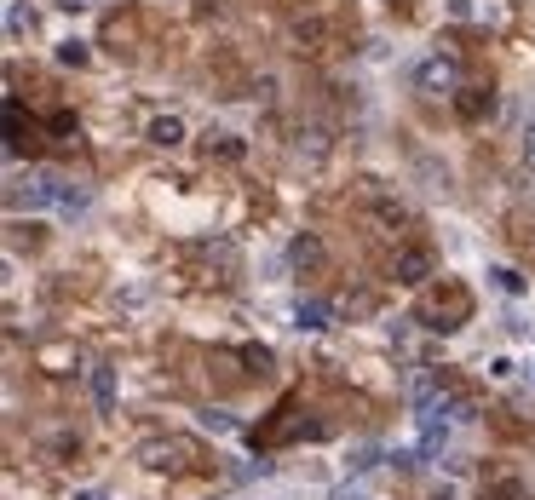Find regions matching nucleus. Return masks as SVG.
I'll use <instances>...</instances> for the list:
<instances>
[{
  "mask_svg": "<svg viewBox=\"0 0 535 500\" xmlns=\"http://www.w3.org/2000/svg\"><path fill=\"white\" fill-rule=\"evenodd\" d=\"M6 207L12 213H47V207H58V173H18L12 179V190H6Z\"/></svg>",
  "mask_w": 535,
  "mask_h": 500,
  "instance_id": "1",
  "label": "nucleus"
},
{
  "mask_svg": "<svg viewBox=\"0 0 535 500\" xmlns=\"http://www.w3.org/2000/svg\"><path fill=\"white\" fill-rule=\"evenodd\" d=\"M415 87L432 92V98H455V92H461V64H455V58H443V52H432V58H420Z\"/></svg>",
  "mask_w": 535,
  "mask_h": 500,
  "instance_id": "2",
  "label": "nucleus"
},
{
  "mask_svg": "<svg viewBox=\"0 0 535 500\" xmlns=\"http://www.w3.org/2000/svg\"><path fill=\"white\" fill-rule=\"evenodd\" d=\"M190 455H196V443H185V437H156V443L139 449V460L150 466V472H185Z\"/></svg>",
  "mask_w": 535,
  "mask_h": 500,
  "instance_id": "3",
  "label": "nucleus"
},
{
  "mask_svg": "<svg viewBox=\"0 0 535 500\" xmlns=\"http://www.w3.org/2000/svg\"><path fill=\"white\" fill-rule=\"evenodd\" d=\"M392 276H397V282H409V288L426 282V276H432V253H426V248H403L392 259Z\"/></svg>",
  "mask_w": 535,
  "mask_h": 500,
  "instance_id": "4",
  "label": "nucleus"
},
{
  "mask_svg": "<svg viewBox=\"0 0 535 500\" xmlns=\"http://www.w3.org/2000/svg\"><path fill=\"white\" fill-rule=\"evenodd\" d=\"M144 138H150L156 150H179V144H185V115H156Z\"/></svg>",
  "mask_w": 535,
  "mask_h": 500,
  "instance_id": "5",
  "label": "nucleus"
},
{
  "mask_svg": "<svg viewBox=\"0 0 535 500\" xmlns=\"http://www.w3.org/2000/svg\"><path fill=\"white\" fill-rule=\"evenodd\" d=\"M328 322H334V305H328V299H300V305H294V328H311V334H317Z\"/></svg>",
  "mask_w": 535,
  "mask_h": 500,
  "instance_id": "6",
  "label": "nucleus"
},
{
  "mask_svg": "<svg viewBox=\"0 0 535 500\" xmlns=\"http://www.w3.org/2000/svg\"><path fill=\"white\" fill-rule=\"evenodd\" d=\"M87 202H93V190H87V184L58 179V213H64V219H75V213H87Z\"/></svg>",
  "mask_w": 535,
  "mask_h": 500,
  "instance_id": "7",
  "label": "nucleus"
},
{
  "mask_svg": "<svg viewBox=\"0 0 535 500\" xmlns=\"http://www.w3.org/2000/svg\"><path fill=\"white\" fill-rule=\"evenodd\" d=\"M93 403H98V414H116V368L110 363L93 368Z\"/></svg>",
  "mask_w": 535,
  "mask_h": 500,
  "instance_id": "8",
  "label": "nucleus"
},
{
  "mask_svg": "<svg viewBox=\"0 0 535 500\" xmlns=\"http://www.w3.org/2000/svg\"><path fill=\"white\" fill-rule=\"evenodd\" d=\"M29 29H35V12H29L24 0H12V6H6V35L18 41V35H29Z\"/></svg>",
  "mask_w": 535,
  "mask_h": 500,
  "instance_id": "9",
  "label": "nucleus"
},
{
  "mask_svg": "<svg viewBox=\"0 0 535 500\" xmlns=\"http://www.w3.org/2000/svg\"><path fill=\"white\" fill-rule=\"evenodd\" d=\"M288 259H294V265H317V259H323V242H317V236H294V242H288Z\"/></svg>",
  "mask_w": 535,
  "mask_h": 500,
  "instance_id": "10",
  "label": "nucleus"
},
{
  "mask_svg": "<svg viewBox=\"0 0 535 500\" xmlns=\"http://www.w3.org/2000/svg\"><path fill=\"white\" fill-rule=\"evenodd\" d=\"M41 363H47V374H70L75 351H70V345H47V351H41Z\"/></svg>",
  "mask_w": 535,
  "mask_h": 500,
  "instance_id": "11",
  "label": "nucleus"
},
{
  "mask_svg": "<svg viewBox=\"0 0 535 500\" xmlns=\"http://www.w3.org/2000/svg\"><path fill=\"white\" fill-rule=\"evenodd\" d=\"M202 426H208V432H219V437H231L236 432V414L231 409H202Z\"/></svg>",
  "mask_w": 535,
  "mask_h": 500,
  "instance_id": "12",
  "label": "nucleus"
},
{
  "mask_svg": "<svg viewBox=\"0 0 535 500\" xmlns=\"http://www.w3.org/2000/svg\"><path fill=\"white\" fill-rule=\"evenodd\" d=\"M58 64H75V69H81V64H87V41H64V46H58Z\"/></svg>",
  "mask_w": 535,
  "mask_h": 500,
  "instance_id": "13",
  "label": "nucleus"
},
{
  "mask_svg": "<svg viewBox=\"0 0 535 500\" xmlns=\"http://www.w3.org/2000/svg\"><path fill=\"white\" fill-rule=\"evenodd\" d=\"M489 276H495V288H507V294H518V288H524V276H518V271H507V265H495Z\"/></svg>",
  "mask_w": 535,
  "mask_h": 500,
  "instance_id": "14",
  "label": "nucleus"
},
{
  "mask_svg": "<svg viewBox=\"0 0 535 500\" xmlns=\"http://www.w3.org/2000/svg\"><path fill=\"white\" fill-rule=\"evenodd\" d=\"M374 455H380V449H374V443H363V449H357V460H351V466H357V472H369V466H374Z\"/></svg>",
  "mask_w": 535,
  "mask_h": 500,
  "instance_id": "15",
  "label": "nucleus"
},
{
  "mask_svg": "<svg viewBox=\"0 0 535 500\" xmlns=\"http://www.w3.org/2000/svg\"><path fill=\"white\" fill-rule=\"evenodd\" d=\"M489 380H512V357H495V363H489Z\"/></svg>",
  "mask_w": 535,
  "mask_h": 500,
  "instance_id": "16",
  "label": "nucleus"
},
{
  "mask_svg": "<svg viewBox=\"0 0 535 500\" xmlns=\"http://www.w3.org/2000/svg\"><path fill=\"white\" fill-rule=\"evenodd\" d=\"M524 156H530V167H535V121H530V133H524Z\"/></svg>",
  "mask_w": 535,
  "mask_h": 500,
  "instance_id": "17",
  "label": "nucleus"
},
{
  "mask_svg": "<svg viewBox=\"0 0 535 500\" xmlns=\"http://www.w3.org/2000/svg\"><path fill=\"white\" fill-rule=\"evenodd\" d=\"M334 500H363V489L351 483V489H334Z\"/></svg>",
  "mask_w": 535,
  "mask_h": 500,
  "instance_id": "18",
  "label": "nucleus"
},
{
  "mask_svg": "<svg viewBox=\"0 0 535 500\" xmlns=\"http://www.w3.org/2000/svg\"><path fill=\"white\" fill-rule=\"evenodd\" d=\"M75 500H110V495H104V489H81Z\"/></svg>",
  "mask_w": 535,
  "mask_h": 500,
  "instance_id": "19",
  "label": "nucleus"
},
{
  "mask_svg": "<svg viewBox=\"0 0 535 500\" xmlns=\"http://www.w3.org/2000/svg\"><path fill=\"white\" fill-rule=\"evenodd\" d=\"M58 6H70V12H81V6H93V0H58Z\"/></svg>",
  "mask_w": 535,
  "mask_h": 500,
  "instance_id": "20",
  "label": "nucleus"
},
{
  "mask_svg": "<svg viewBox=\"0 0 535 500\" xmlns=\"http://www.w3.org/2000/svg\"><path fill=\"white\" fill-rule=\"evenodd\" d=\"M524 380H530V386H535V363H530V374H524Z\"/></svg>",
  "mask_w": 535,
  "mask_h": 500,
  "instance_id": "21",
  "label": "nucleus"
}]
</instances>
